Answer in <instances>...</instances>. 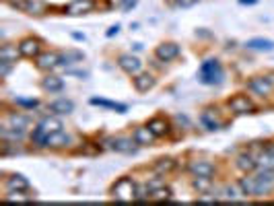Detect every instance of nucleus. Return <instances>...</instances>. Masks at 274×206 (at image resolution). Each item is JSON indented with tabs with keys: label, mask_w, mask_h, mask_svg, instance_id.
I'll list each match as a JSON object with an SVG mask.
<instances>
[{
	"label": "nucleus",
	"mask_w": 274,
	"mask_h": 206,
	"mask_svg": "<svg viewBox=\"0 0 274 206\" xmlns=\"http://www.w3.org/2000/svg\"><path fill=\"white\" fill-rule=\"evenodd\" d=\"M198 0H175V7H181V9H188V7H194Z\"/></svg>",
	"instance_id": "39"
},
{
	"label": "nucleus",
	"mask_w": 274,
	"mask_h": 206,
	"mask_svg": "<svg viewBox=\"0 0 274 206\" xmlns=\"http://www.w3.org/2000/svg\"><path fill=\"white\" fill-rule=\"evenodd\" d=\"M60 56H62V54H58V52H42V54L35 58L37 70L50 72V70L58 68V66H60Z\"/></svg>",
	"instance_id": "8"
},
{
	"label": "nucleus",
	"mask_w": 274,
	"mask_h": 206,
	"mask_svg": "<svg viewBox=\"0 0 274 206\" xmlns=\"http://www.w3.org/2000/svg\"><path fill=\"white\" fill-rule=\"evenodd\" d=\"M13 66H15V62L0 60V76H3V78H7V76H9V72L13 70Z\"/></svg>",
	"instance_id": "35"
},
{
	"label": "nucleus",
	"mask_w": 274,
	"mask_h": 206,
	"mask_svg": "<svg viewBox=\"0 0 274 206\" xmlns=\"http://www.w3.org/2000/svg\"><path fill=\"white\" fill-rule=\"evenodd\" d=\"M118 31H120V25H111L109 29H107V37H113V35H118Z\"/></svg>",
	"instance_id": "40"
},
{
	"label": "nucleus",
	"mask_w": 274,
	"mask_h": 206,
	"mask_svg": "<svg viewBox=\"0 0 274 206\" xmlns=\"http://www.w3.org/2000/svg\"><path fill=\"white\" fill-rule=\"evenodd\" d=\"M5 188L7 190H21V192H27L29 190V182L23 178V175L15 173V175H9L5 180Z\"/></svg>",
	"instance_id": "17"
},
{
	"label": "nucleus",
	"mask_w": 274,
	"mask_h": 206,
	"mask_svg": "<svg viewBox=\"0 0 274 206\" xmlns=\"http://www.w3.org/2000/svg\"><path fill=\"white\" fill-rule=\"evenodd\" d=\"M5 3H7L11 9H15V11L27 13V9H29V3H31V0H5Z\"/></svg>",
	"instance_id": "34"
},
{
	"label": "nucleus",
	"mask_w": 274,
	"mask_h": 206,
	"mask_svg": "<svg viewBox=\"0 0 274 206\" xmlns=\"http://www.w3.org/2000/svg\"><path fill=\"white\" fill-rule=\"evenodd\" d=\"M93 105H101V107H107V109H115L118 113H124L126 111V105H120V103H111V101H105V99H91Z\"/></svg>",
	"instance_id": "31"
},
{
	"label": "nucleus",
	"mask_w": 274,
	"mask_h": 206,
	"mask_svg": "<svg viewBox=\"0 0 274 206\" xmlns=\"http://www.w3.org/2000/svg\"><path fill=\"white\" fill-rule=\"evenodd\" d=\"M237 194H241V190L237 192V188H233V186H227V188L223 190V198H225V200H235Z\"/></svg>",
	"instance_id": "36"
},
{
	"label": "nucleus",
	"mask_w": 274,
	"mask_h": 206,
	"mask_svg": "<svg viewBox=\"0 0 274 206\" xmlns=\"http://www.w3.org/2000/svg\"><path fill=\"white\" fill-rule=\"evenodd\" d=\"M136 184L130 178H120L113 186H111V196L120 202H130L136 200Z\"/></svg>",
	"instance_id": "2"
},
{
	"label": "nucleus",
	"mask_w": 274,
	"mask_h": 206,
	"mask_svg": "<svg viewBox=\"0 0 274 206\" xmlns=\"http://www.w3.org/2000/svg\"><path fill=\"white\" fill-rule=\"evenodd\" d=\"M190 173L192 175H206V178H210V175L215 173V167H212V163H208V161H192L190 163Z\"/></svg>",
	"instance_id": "19"
},
{
	"label": "nucleus",
	"mask_w": 274,
	"mask_h": 206,
	"mask_svg": "<svg viewBox=\"0 0 274 206\" xmlns=\"http://www.w3.org/2000/svg\"><path fill=\"white\" fill-rule=\"evenodd\" d=\"M42 89H44L46 93H50V95L60 93V91L64 89V80L60 78V76H56V74H46V76L42 78Z\"/></svg>",
	"instance_id": "12"
},
{
	"label": "nucleus",
	"mask_w": 274,
	"mask_h": 206,
	"mask_svg": "<svg viewBox=\"0 0 274 206\" xmlns=\"http://www.w3.org/2000/svg\"><path fill=\"white\" fill-rule=\"evenodd\" d=\"M132 138H134V142L138 146H150L153 140H155V134L150 132L148 126H136L134 132H132Z\"/></svg>",
	"instance_id": "13"
},
{
	"label": "nucleus",
	"mask_w": 274,
	"mask_h": 206,
	"mask_svg": "<svg viewBox=\"0 0 274 206\" xmlns=\"http://www.w3.org/2000/svg\"><path fill=\"white\" fill-rule=\"evenodd\" d=\"M146 126L150 128V132H153L155 136H165V134H169V122L165 120V117H153V120H150Z\"/></svg>",
	"instance_id": "20"
},
{
	"label": "nucleus",
	"mask_w": 274,
	"mask_h": 206,
	"mask_svg": "<svg viewBox=\"0 0 274 206\" xmlns=\"http://www.w3.org/2000/svg\"><path fill=\"white\" fill-rule=\"evenodd\" d=\"M212 182L210 178H206V175H194V180H192V188L198 192V194H206L210 190Z\"/></svg>",
	"instance_id": "28"
},
{
	"label": "nucleus",
	"mask_w": 274,
	"mask_h": 206,
	"mask_svg": "<svg viewBox=\"0 0 274 206\" xmlns=\"http://www.w3.org/2000/svg\"><path fill=\"white\" fill-rule=\"evenodd\" d=\"M217 196H198V202H217Z\"/></svg>",
	"instance_id": "41"
},
{
	"label": "nucleus",
	"mask_w": 274,
	"mask_h": 206,
	"mask_svg": "<svg viewBox=\"0 0 274 206\" xmlns=\"http://www.w3.org/2000/svg\"><path fill=\"white\" fill-rule=\"evenodd\" d=\"M120 7L122 11H132L136 7V0H120Z\"/></svg>",
	"instance_id": "38"
},
{
	"label": "nucleus",
	"mask_w": 274,
	"mask_h": 206,
	"mask_svg": "<svg viewBox=\"0 0 274 206\" xmlns=\"http://www.w3.org/2000/svg\"><path fill=\"white\" fill-rule=\"evenodd\" d=\"M246 46H248L250 50H258V52H272V50H274V42H272V39H262V37L250 39Z\"/></svg>",
	"instance_id": "25"
},
{
	"label": "nucleus",
	"mask_w": 274,
	"mask_h": 206,
	"mask_svg": "<svg viewBox=\"0 0 274 206\" xmlns=\"http://www.w3.org/2000/svg\"><path fill=\"white\" fill-rule=\"evenodd\" d=\"M258 167L266 169V171H274V149H266L260 157H258Z\"/></svg>",
	"instance_id": "24"
},
{
	"label": "nucleus",
	"mask_w": 274,
	"mask_h": 206,
	"mask_svg": "<svg viewBox=\"0 0 274 206\" xmlns=\"http://www.w3.org/2000/svg\"><path fill=\"white\" fill-rule=\"evenodd\" d=\"M118 66L124 70L128 76H136L142 72V60L138 56H132V54H122L118 56Z\"/></svg>",
	"instance_id": "4"
},
{
	"label": "nucleus",
	"mask_w": 274,
	"mask_h": 206,
	"mask_svg": "<svg viewBox=\"0 0 274 206\" xmlns=\"http://www.w3.org/2000/svg\"><path fill=\"white\" fill-rule=\"evenodd\" d=\"M169 196H171V190L161 186V188L150 190V198H148V200H157V202H161V200H169Z\"/></svg>",
	"instance_id": "32"
},
{
	"label": "nucleus",
	"mask_w": 274,
	"mask_h": 206,
	"mask_svg": "<svg viewBox=\"0 0 274 206\" xmlns=\"http://www.w3.org/2000/svg\"><path fill=\"white\" fill-rule=\"evenodd\" d=\"M272 89H274V85L268 80L266 74L264 76H252L248 80V91L254 93V95H258V97H262V99L268 97L272 93Z\"/></svg>",
	"instance_id": "5"
},
{
	"label": "nucleus",
	"mask_w": 274,
	"mask_h": 206,
	"mask_svg": "<svg viewBox=\"0 0 274 206\" xmlns=\"http://www.w3.org/2000/svg\"><path fill=\"white\" fill-rule=\"evenodd\" d=\"M134 138H126V136H118V138H111L109 140V149L111 151H118V153H130L134 149Z\"/></svg>",
	"instance_id": "14"
},
{
	"label": "nucleus",
	"mask_w": 274,
	"mask_h": 206,
	"mask_svg": "<svg viewBox=\"0 0 274 206\" xmlns=\"http://www.w3.org/2000/svg\"><path fill=\"white\" fill-rule=\"evenodd\" d=\"M200 122H202V126H204L206 130H210V132L221 128V124L210 115V111H202V113H200Z\"/></svg>",
	"instance_id": "30"
},
{
	"label": "nucleus",
	"mask_w": 274,
	"mask_h": 206,
	"mask_svg": "<svg viewBox=\"0 0 274 206\" xmlns=\"http://www.w3.org/2000/svg\"><path fill=\"white\" fill-rule=\"evenodd\" d=\"M227 105H229L231 111H235V113H239V115H243V113H254V111H256L254 101H252L248 95H243V93L233 95V97L227 101Z\"/></svg>",
	"instance_id": "6"
},
{
	"label": "nucleus",
	"mask_w": 274,
	"mask_h": 206,
	"mask_svg": "<svg viewBox=\"0 0 274 206\" xmlns=\"http://www.w3.org/2000/svg\"><path fill=\"white\" fill-rule=\"evenodd\" d=\"M70 136L68 134H64V130H60V132H54V134H50V138H48V149H62V146H68L70 144Z\"/></svg>",
	"instance_id": "16"
},
{
	"label": "nucleus",
	"mask_w": 274,
	"mask_h": 206,
	"mask_svg": "<svg viewBox=\"0 0 274 206\" xmlns=\"http://www.w3.org/2000/svg\"><path fill=\"white\" fill-rule=\"evenodd\" d=\"M237 188L243 196H256V178H241L237 182Z\"/></svg>",
	"instance_id": "27"
},
{
	"label": "nucleus",
	"mask_w": 274,
	"mask_h": 206,
	"mask_svg": "<svg viewBox=\"0 0 274 206\" xmlns=\"http://www.w3.org/2000/svg\"><path fill=\"white\" fill-rule=\"evenodd\" d=\"M15 103H17V105H23V107H29V109H33V107L40 105L37 99H15Z\"/></svg>",
	"instance_id": "37"
},
{
	"label": "nucleus",
	"mask_w": 274,
	"mask_h": 206,
	"mask_svg": "<svg viewBox=\"0 0 274 206\" xmlns=\"http://www.w3.org/2000/svg\"><path fill=\"white\" fill-rule=\"evenodd\" d=\"M223 76H225V72L217 58H208V60H204L200 64V80L204 85H221Z\"/></svg>",
	"instance_id": "1"
},
{
	"label": "nucleus",
	"mask_w": 274,
	"mask_h": 206,
	"mask_svg": "<svg viewBox=\"0 0 274 206\" xmlns=\"http://www.w3.org/2000/svg\"><path fill=\"white\" fill-rule=\"evenodd\" d=\"M239 3H241V5H256L258 0H239Z\"/></svg>",
	"instance_id": "42"
},
{
	"label": "nucleus",
	"mask_w": 274,
	"mask_h": 206,
	"mask_svg": "<svg viewBox=\"0 0 274 206\" xmlns=\"http://www.w3.org/2000/svg\"><path fill=\"white\" fill-rule=\"evenodd\" d=\"M9 126H13V128H17V130H25L27 126H29V117L27 115H23V113H9V122H7Z\"/></svg>",
	"instance_id": "26"
},
{
	"label": "nucleus",
	"mask_w": 274,
	"mask_h": 206,
	"mask_svg": "<svg viewBox=\"0 0 274 206\" xmlns=\"http://www.w3.org/2000/svg\"><path fill=\"white\" fill-rule=\"evenodd\" d=\"M266 76H268V80L274 85V72H270V74H266Z\"/></svg>",
	"instance_id": "44"
},
{
	"label": "nucleus",
	"mask_w": 274,
	"mask_h": 206,
	"mask_svg": "<svg viewBox=\"0 0 274 206\" xmlns=\"http://www.w3.org/2000/svg\"><path fill=\"white\" fill-rule=\"evenodd\" d=\"M48 138L50 134L42 128V126H35L33 132H31V142L37 146V149H48Z\"/></svg>",
	"instance_id": "23"
},
{
	"label": "nucleus",
	"mask_w": 274,
	"mask_h": 206,
	"mask_svg": "<svg viewBox=\"0 0 274 206\" xmlns=\"http://www.w3.org/2000/svg\"><path fill=\"white\" fill-rule=\"evenodd\" d=\"M21 58V52H19V46H13V44H5L0 48V60H7V62H15Z\"/></svg>",
	"instance_id": "21"
},
{
	"label": "nucleus",
	"mask_w": 274,
	"mask_h": 206,
	"mask_svg": "<svg viewBox=\"0 0 274 206\" xmlns=\"http://www.w3.org/2000/svg\"><path fill=\"white\" fill-rule=\"evenodd\" d=\"M37 126H42L48 134H54V132H60L64 128V124H62V120H58V117H54V115H48V117H44V120L37 124Z\"/></svg>",
	"instance_id": "22"
},
{
	"label": "nucleus",
	"mask_w": 274,
	"mask_h": 206,
	"mask_svg": "<svg viewBox=\"0 0 274 206\" xmlns=\"http://www.w3.org/2000/svg\"><path fill=\"white\" fill-rule=\"evenodd\" d=\"M132 83H134V89L138 93H148L157 85V78L150 74V72H140V74L132 76Z\"/></svg>",
	"instance_id": "10"
},
{
	"label": "nucleus",
	"mask_w": 274,
	"mask_h": 206,
	"mask_svg": "<svg viewBox=\"0 0 274 206\" xmlns=\"http://www.w3.org/2000/svg\"><path fill=\"white\" fill-rule=\"evenodd\" d=\"M93 11H95V0H70L64 7V15H70V17H83Z\"/></svg>",
	"instance_id": "7"
},
{
	"label": "nucleus",
	"mask_w": 274,
	"mask_h": 206,
	"mask_svg": "<svg viewBox=\"0 0 274 206\" xmlns=\"http://www.w3.org/2000/svg\"><path fill=\"white\" fill-rule=\"evenodd\" d=\"M179 46L175 44V42H163V44H159L157 48H155V56H157V60H161V62H171V60H175V58L179 56Z\"/></svg>",
	"instance_id": "9"
},
{
	"label": "nucleus",
	"mask_w": 274,
	"mask_h": 206,
	"mask_svg": "<svg viewBox=\"0 0 274 206\" xmlns=\"http://www.w3.org/2000/svg\"><path fill=\"white\" fill-rule=\"evenodd\" d=\"M48 13V5L42 3V0H31L29 3V9H27V15H31V17H42Z\"/></svg>",
	"instance_id": "29"
},
{
	"label": "nucleus",
	"mask_w": 274,
	"mask_h": 206,
	"mask_svg": "<svg viewBox=\"0 0 274 206\" xmlns=\"http://www.w3.org/2000/svg\"><path fill=\"white\" fill-rule=\"evenodd\" d=\"M72 37H74V39H83V42H85V35H81V33H74Z\"/></svg>",
	"instance_id": "43"
},
{
	"label": "nucleus",
	"mask_w": 274,
	"mask_h": 206,
	"mask_svg": "<svg viewBox=\"0 0 274 206\" xmlns=\"http://www.w3.org/2000/svg\"><path fill=\"white\" fill-rule=\"evenodd\" d=\"M85 60V54L79 52V50H68L60 56V66H72V64H79Z\"/></svg>",
	"instance_id": "18"
},
{
	"label": "nucleus",
	"mask_w": 274,
	"mask_h": 206,
	"mask_svg": "<svg viewBox=\"0 0 274 206\" xmlns=\"http://www.w3.org/2000/svg\"><path fill=\"white\" fill-rule=\"evenodd\" d=\"M48 109L52 113H58V115H68V113L74 111V103L70 99H58V101H52L48 105Z\"/></svg>",
	"instance_id": "15"
},
{
	"label": "nucleus",
	"mask_w": 274,
	"mask_h": 206,
	"mask_svg": "<svg viewBox=\"0 0 274 206\" xmlns=\"http://www.w3.org/2000/svg\"><path fill=\"white\" fill-rule=\"evenodd\" d=\"M17 46H19V52H21V56H23V58H29V60H35V58L42 54L44 42H42L40 37H35V35H27V37H23Z\"/></svg>",
	"instance_id": "3"
},
{
	"label": "nucleus",
	"mask_w": 274,
	"mask_h": 206,
	"mask_svg": "<svg viewBox=\"0 0 274 206\" xmlns=\"http://www.w3.org/2000/svg\"><path fill=\"white\" fill-rule=\"evenodd\" d=\"M235 165L241 173H252L258 169V157H254L252 153H241V155H237Z\"/></svg>",
	"instance_id": "11"
},
{
	"label": "nucleus",
	"mask_w": 274,
	"mask_h": 206,
	"mask_svg": "<svg viewBox=\"0 0 274 206\" xmlns=\"http://www.w3.org/2000/svg\"><path fill=\"white\" fill-rule=\"evenodd\" d=\"M173 167H175V161H173V159H159V161L155 163V171L161 173V175H163V173H169Z\"/></svg>",
	"instance_id": "33"
}]
</instances>
